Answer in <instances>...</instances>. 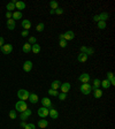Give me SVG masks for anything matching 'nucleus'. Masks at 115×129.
<instances>
[{
  "instance_id": "nucleus-1",
  "label": "nucleus",
  "mask_w": 115,
  "mask_h": 129,
  "mask_svg": "<svg viewBox=\"0 0 115 129\" xmlns=\"http://www.w3.org/2000/svg\"><path fill=\"white\" fill-rule=\"evenodd\" d=\"M29 95H30V92H29L28 90L21 89V90H18L17 97H18V99H20V100L25 102V100H28V99H29Z\"/></svg>"
},
{
  "instance_id": "nucleus-2",
  "label": "nucleus",
  "mask_w": 115,
  "mask_h": 129,
  "mask_svg": "<svg viewBox=\"0 0 115 129\" xmlns=\"http://www.w3.org/2000/svg\"><path fill=\"white\" fill-rule=\"evenodd\" d=\"M15 108H16V111L18 112H24L25 110L28 108V105H27V103L25 102H23V100H20V102L16 103V105H15Z\"/></svg>"
},
{
  "instance_id": "nucleus-3",
  "label": "nucleus",
  "mask_w": 115,
  "mask_h": 129,
  "mask_svg": "<svg viewBox=\"0 0 115 129\" xmlns=\"http://www.w3.org/2000/svg\"><path fill=\"white\" fill-rule=\"evenodd\" d=\"M81 91H82V94L83 95H89L92 89H91V85L89 84V83H83V84L81 85Z\"/></svg>"
},
{
  "instance_id": "nucleus-4",
  "label": "nucleus",
  "mask_w": 115,
  "mask_h": 129,
  "mask_svg": "<svg viewBox=\"0 0 115 129\" xmlns=\"http://www.w3.org/2000/svg\"><path fill=\"white\" fill-rule=\"evenodd\" d=\"M0 51H1L4 54H9L12 51H13V45L12 44H5L4 46L0 49Z\"/></svg>"
},
{
  "instance_id": "nucleus-5",
  "label": "nucleus",
  "mask_w": 115,
  "mask_h": 129,
  "mask_svg": "<svg viewBox=\"0 0 115 129\" xmlns=\"http://www.w3.org/2000/svg\"><path fill=\"white\" fill-rule=\"evenodd\" d=\"M41 105H43V107H46V108H49V110L53 107L51 99H49V98H47V97H44L43 99H41Z\"/></svg>"
},
{
  "instance_id": "nucleus-6",
  "label": "nucleus",
  "mask_w": 115,
  "mask_h": 129,
  "mask_svg": "<svg viewBox=\"0 0 115 129\" xmlns=\"http://www.w3.org/2000/svg\"><path fill=\"white\" fill-rule=\"evenodd\" d=\"M49 108H46V107H40L39 110H38V115L40 116V118H41V119H45V118H46V116L49 115Z\"/></svg>"
},
{
  "instance_id": "nucleus-7",
  "label": "nucleus",
  "mask_w": 115,
  "mask_h": 129,
  "mask_svg": "<svg viewBox=\"0 0 115 129\" xmlns=\"http://www.w3.org/2000/svg\"><path fill=\"white\" fill-rule=\"evenodd\" d=\"M70 88H71V85H70V83H68V82L61 83V85H60V89H61L62 94H67V92H69Z\"/></svg>"
},
{
  "instance_id": "nucleus-8",
  "label": "nucleus",
  "mask_w": 115,
  "mask_h": 129,
  "mask_svg": "<svg viewBox=\"0 0 115 129\" xmlns=\"http://www.w3.org/2000/svg\"><path fill=\"white\" fill-rule=\"evenodd\" d=\"M63 35V39L66 40H71L74 39V37H75V35H74V32L71 31V30H68V31H66L65 34H62Z\"/></svg>"
},
{
  "instance_id": "nucleus-9",
  "label": "nucleus",
  "mask_w": 115,
  "mask_h": 129,
  "mask_svg": "<svg viewBox=\"0 0 115 129\" xmlns=\"http://www.w3.org/2000/svg\"><path fill=\"white\" fill-rule=\"evenodd\" d=\"M78 80H80L82 83H89V82H90V75H89L88 73H83V74H81V76L78 77Z\"/></svg>"
},
{
  "instance_id": "nucleus-10",
  "label": "nucleus",
  "mask_w": 115,
  "mask_h": 129,
  "mask_svg": "<svg viewBox=\"0 0 115 129\" xmlns=\"http://www.w3.org/2000/svg\"><path fill=\"white\" fill-rule=\"evenodd\" d=\"M31 69H32V62L31 61H25V62L23 63V70L25 71V73H29V71H31Z\"/></svg>"
},
{
  "instance_id": "nucleus-11",
  "label": "nucleus",
  "mask_w": 115,
  "mask_h": 129,
  "mask_svg": "<svg viewBox=\"0 0 115 129\" xmlns=\"http://www.w3.org/2000/svg\"><path fill=\"white\" fill-rule=\"evenodd\" d=\"M49 115L52 118V119H58L59 118V113H58V111L55 110V108H49Z\"/></svg>"
},
{
  "instance_id": "nucleus-12",
  "label": "nucleus",
  "mask_w": 115,
  "mask_h": 129,
  "mask_svg": "<svg viewBox=\"0 0 115 129\" xmlns=\"http://www.w3.org/2000/svg\"><path fill=\"white\" fill-rule=\"evenodd\" d=\"M7 28H8L9 30H14L16 28V23H15V21H14L13 18L7 20Z\"/></svg>"
},
{
  "instance_id": "nucleus-13",
  "label": "nucleus",
  "mask_w": 115,
  "mask_h": 129,
  "mask_svg": "<svg viewBox=\"0 0 115 129\" xmlns=\"http://www.w3.org/2000/svg\"><path fill=\"white\" fill-rule=\"evenodd\" d=\"M88 59H89V57L85 53H80L78 57H77V61H78V62H86Z\"/></svg>"
},
{
  "instance_id": "nucleus-14",
  "label": "nucleus",
  "mask_w": 115,
  "mask_h": 129,
  "mask_svg": "<svg viewBox=\"0 0 115 129\" xmlns=\"http://www.w3.org/2000/svg\"><path fill=\"white\" fill-rule=\"evenodd\" d=\"M38 100H39V98H38V96H37L36 94H30L29 95V102H31L32 104H37Z\"/></svg>"
},
{
  "instance_id": "nucleus-15",
  "label": "nucleus",
  "mask_w": 115,
  "mask_h": 129,
  "mask_svg": "<svg viewBox=\"0 0 115 129\" xmlns=\"http://www.w3.org/2000/svg\"><path fill=\"white\" fill-rule=\"evenodd\" d=\"M15 9H20V12L23 10V9H25V2H23V1H16Z\"/></svg>"
},
{
  "instance_id": "nucleus-16",
  "label": "nucleus",
  "mask_w": 115,
  "mask_h": 129,
  "mask_svg": "<svg viewBox=\"0 0 115 129\" xmlns=\"http://www.w3.org/2000/svg\"><path fill=\"white\" fill-rule=\"evenodd\" d=\"M100 84H101V81L98 80V78H94V80H93V85H91V89H92V90L99 89Z\"/></svg>"
},
{
  "instance_id": "nucleus-17",
  "label": "nucleus",
  "mask_w": 115,
  "mask_h": 129,
  "mask_svg": "<svg viewBox=\"0 0 115 129\" xmlns=\"http://www.w3.org/2000/svg\"><path fill=\"white\" fill-rule=\"evenodd\" d=\"M21 24H22V27L24 28V30H29V29L31 28V22L29 21V20H27V18H25V20H23Z\"/></svg>"
},
{
  "instance_id": "nucleus-18",
  "label": "nucleus",
  "mask_w": 115,
  "mask_h": 129,
  "mask_svg": "<svg viewBox=\"0 0 115 129\" xmlns=\"http://www.w3.org/2000/svg\"><path fill=\"white\" fill-rule=\"evenodd\" d=\"M60 85H61V82L60 81H53L52 83H51V89H53V90H58V89H60Z\"/></svg>"
},
{
  "instance_id": "nucleus-19",
  "label": "nucleus",
  "mask_w": 115,
  "mask_h": 129,
  "mask_svg": "<svg viewBox=\"0 0 115 129\" xmlns=\"http://www.w3.org/2000/svg\"><path fill=\"white\" fill-rule=\"evenodd\" d=\"M49 126V122H47V120H45V119H43V120H39L38 121V127H39L40 129H45L46 127Z\"/></svg>"
},
{
  "instance_id": "nucleus-20",
  "label": "nucleus",
  "mask_w": 115,
  "mask_h": 129,
  "mask_svg": "<svg viewBox=\"0 0 115 129\" xmlns=\"http://www.w3.org/2000/svg\"><path fill=\"white\" fill-rule=\"evenodd\" d=\"M40 45H38L37 44V43H36V44H33V45H31V51H32V52H33V53H39L40 52Z\"/></svg>"
},
{
  "instance_id": "nucleus-21",
  "label": "nucleus",
  "mask_w": 115,
  "mask_h": 129,
  "mask_svg": "<svg viewBox=\"0 0 115 129\" xmlns=\"http://www.w3.org/2000/svg\"><path fill=\"white\" fill-rule=\"evenodd\" d=\"M12 18H13L14 21H15V20H20V18H22V13H21L20 10L14 12V13L12 14Z\"/></svg>"
},
{
  "instance_id": "nucleus-22",
  "label": "nucleus",
  "mask_w": 115,
  "mask_h": 129,
  "mask_svg": "<svg viewBox=\"0 0 115 129\" xmlns=\"http://www.w3.org/2000/svg\"><path fill=\"white\" fill-rule=\"evenodd\" d=\"M99 18H100V21H105V22H106L107 20L109 18V14L106 13V12H104V13L99 14Z\"/></svg>"
},
{
  "instance_id": "nucleus-23",
  "label": "nucleus",
  "mask_w": 115,
  "mask_h": 129,
  "mask_svg": "<svg viewBox=\"0 0 115 129\" xmlns=\"http://www.w3.org/2000/svg\"><path fill=\"white\" fill-rule=\"evenodd\" d=\"M22 51L24 52V53H29L31 51V45L29 44V43H25V44L23 45V47H22Z\"/></svg>"
},
{
  "instance_id": "nucleus-24",
  "label": "nucleus",
  "mask_w": 115,
  "mask_h": 129,
  "mask_svg": "<svg viewBox=\"0 0 115 129\" xmlns=\"http://www.w3.org/2000/svg\"><path fill=\"white\" fill-rule=\"evenodd\" d=\"M93 96H94V98H97V99L101 98V96H102V90L96 89V90H94V92H93Z\"/></svg>"
},
{
  "instance_id": "nucleus-25",
  "label": "nucleus",
  "mask_w": 115,
  "mask_h": 129,
  "mask_svg": "<svg viewBox=\"0 0 115 129\" xmlns=\"http://www.w3.org/2000/svg\"><path fill=\"white\" fill-rule=\"evenodd\" d=\"M6 8H7V12H13L14 9H15V4H14L13 1H10V2L7 4Z\"/></svg>"
},
{
  "instance_id": "nucleus-26",
  "label": "nucleus",
  "mask_w": 115,
  "mask_h": 129,
  "mask_svg": "<svg viewBox=\"0 0 115 129\" xmlns=\"http://www.w3.org/2000/svg\"><path fill=\"white\" fill-rule=\"evenodd\" d=\"M104 88V89H108L109 86H111V83H109V81L108 80H104V81H101V84H100Z\"/></svg>"
},
{
  "instance_id": "nucleus-27",
  "label": "nucleus",
  "mask_w": 115,
  "mask_h": 129,
  "mask_svg": "<svg viewBox=\"0 0 115 129\" xmlns=\"http://www.w3.org/2000/svg\"><path fill=\"white\" fill-rule=\"evenodd\" d=\"M44 28H45V24L43 22H40L37 24V27H36V30L38 32H41V31H44Z\"/></svg>"
},
{
  "instance_id": "nucleus-28",
  "label": "nucleus",
  "mask_w": 115,
  "mask_h": 129,
  "mask_svg": "<svg viewBox=\"0 0 115 129\" xmlns=\"http://www.w3.org/2000/svg\"><path fill=\"white\" fill-rule=\"evenodd\" d=\"M106 27H107V23L105 22V21H99V22H98V28H99V29L104 30V29H106Z\"/></svg>"
},
{
  "instance_id": "nucleus-29",
  "label": "nucleus",
  "mask_w": 115,
  "mask_h": 129,
  "mask_svg": "<svg viewBox=\"0 0 115 129\" xmlns=\"http://www.w3.org/2000/svg\"><path fill=\"white\" fill-rule=\"evenodd\" d=\"M49 7H51V9L55 10V9L59 7V5H58L57 1H51V2H49Z\"/></svg>"
},
{
  "instance_id": "nucleus-30",
  "label": "nucleus",
  "mask_w": 115,
  "mask_h": 129,
  "mask_svg": "<svg viewBox=\"0 0 115 129\" xmlns=\"http://www.w3.org/2000/svg\"><path fill=\"white\" fill-rule=\"evenodd\" d=\"M47 92H49V96H53V97H58V95H59V92L57 90H53V89H49Z\"/></svg>"
},
{
  "instance_id": "nucleus-31",
  "label": "nucleus",
  "mask_w": 115,
  "mask_h": 129,
  "mask_svg": "<svg viewBox=\"0 0 115 129\" xmlns=\"http://www.w3.org/2000/svg\"><path fill=\"white\" fill-rule=\"evenodd\" d=\"M58 98L60 99V100H66L67 98V94H62V92H59V95H58Z\"/></svg>"
},
{
  "instance_id": "nucleus-32",
  "label": "nucleus",
  "mask_w": 115,
  "mask_h": 129,
  "mask_svg": "<svg viewBox=\"0 0 115 129\" xmlns=\"http://www.w3.org/2000/svg\"><path fill=\"white\" fill-rule=\"evenodd\" d=\"M94 53V50L93 49H91V47H88V49H86V52H85V54H86V55H92V54Z\"/></svg>"
},
{
  "instance_id": "nucleus-33",
  "label": "nucleus",
  "mask_w": 115,
  "mask_h": 129,
  "mask_svg": "<svg viewBox=\"0 0 115 129\" xmlns=\"http://www.w3.org/2000/svg\"><path fill=\"white\" fill-rule=\"evenodd\" d=\"M30 45H33L37 43V39H36V37H29V42H28Z\"/></svg>"
},
{
  "instance_id": "nucleus-34",
  "label": "nucleus",
  "mask_w": 115,
  "mask_h": 129,
  "mask_svg": "<svg viewBox=\"0 0 115 129\" xmlns=\"http://www.w3.org/2000/svg\"><path fill=\"white\" fill-rule=\"evenodd\" d=\"M106 80H108L109 82H111L112 80H114V75H113V73H112V71H108V73H107V78H106Z\"/></svg>"
},
{
  "instance_id": "nucleus-35",
  "label": "nucleus",
  "mask_w": 115,
  "mask_h": 129,
  "mask_svg": "<svg viewBox=\"0 0 115 129\" xmlns=\"http://www.w3.org/2000/svg\"><path fill=\"white\" fill-rule=\"evenodd\" d=\"M9 118L10 119H16V111H9Z\"/></svg>"
},
{
  "instance_id": "nucleus-36",
  "label": "nucleus",
  "mask_w": 115,
  "mask_h": 129,
  "mask_svg": "<svg viewBox=\"0 0 115 129\" xmlns=\"http://www.w3.org/2000/svg\"><path fill=\"white\" fill-rule=\"evenodd\" d=\"M54 14H58V15H61V14H63V9L60 8V7H58L55 10H54Z\"/></svg>"
},
{
  "instance_id": "nucleus-37",
  "label": "nucleus",
  "mask_w": 115,
  "mask_h": 129,
  "mask_svg": "<svg viewBox=\"0 0 115 129\" xmlns=\"http://www.w3.org/2000/svg\"><path fill=\"white\" fill-rule=\"evenodd\" d=\"M59 45H60L62 49H63V47H66V46H67V42L65 39H61L60 42H59Z\"/></svg>"
},
{
  "instance_id": "nucleus-38",
  "label": "nucleus",
  "mask_w": 115,
  "mask_h": 129,
  "mask_svg": "<svg viewBox=\"0 0 115 129\" xmlns=\"http://www.w3.org/2000/svg\"><path fill=\"white\" fill-rule=\"evenodd\" d=\"M24 128L25 129H36V127L33 123H27V126H25Z\"/></svg>"
},
{
  "instance_id": "nucleus-39",
  "label": "nucleus",
  "mask_w": 115,
  "mask_h": 129,
  "mask_svg": "<svg viewBox=\"0 0 115 129\" xmlns=\"http://www.w3.org/2000/svg\"><path fill=\"white\" fill-rule=\"evenodd\" d=\"M28 118H29V116H27L25 115V114H24V113H21V115H20V119H21V120L22 121H25V120H28Z\"/></svg>"
},
{
  "instance_id": "nucleus-40",
  "label": "nucleus",
  "mask_w": 115,
  "mask_h": 129,
  "mask_svg": "<svg viewBox=\"0 0 115 129\" xmlns=\"http://www.w3.org/2000/svg\"><path fill=\"white\" fill-rule=\"evenodd\" d=\"M23 113H24V114H25L27 116H30L31 114H32V112H31V110H30V108H27V110H25V111L23 112Z\"/></svg>"
},
{
  "instance_id": "nucleus-41",
  "label": "nucleus",
  "mask_w": 115,
  "mask_h": 129,
  "mask_svg": "<svg viewBox=\"0 0 115 129\" xmlns=\"http://www.w3.org/2000/svg\"><path fill=\"white\" fill-rule=\"evenodd\" d=\"M28 35H29V31H28V30H23V31L21 32V36H22V37H27Z\"/></svg>"
},
{
  "instance_id": "nucleus-42",
  "label": "nucleus",
  "mask_w": 115,
  "mask_h": 129,
  "mask_svg": "<svg viewBox=\"0 0 115 129\" xmlns=\"http://www.w3.org/2000/svg\"><path fill=\"white\" fill-rule=\"evenodd\" d=\"M5 45V39H4V37H0V49L2 47Z\"/></svg>"
},
{
  "instance_id": "nucleus-43",
  "label": "nucleus",
  "mask_w": 115,
  "mask_h": 129,
  "mask_svg": "<svg viewBox=\"0 0 115 129\" xmlns=\"http://www.w3.org/2000/svg\"><path fill=\"white\" fill-rule=\"evenodd\" d=\"M12 14H13L12 12H6V17L8 18V20L9 18H12Z\"/></svg>"
},
{
  "instance_id": "nucleus-44",
  "label": "nucleus",
  "mask_w": 115,
  "mask_h": 129,
  "mask_svg": "<svg viewBox=\"0 0 115 129\" xmlns=\"http://www.w3.org/2000/svg\"><path fill=\"white\" fill-rule=\"evenodd\" d=\"M93 21H96V22H99V21H100V18H99V15H94V16H93Z\"/></svg>"
},
{
  "instance_id": "nucleus-45",
  "label": "nucleus",
  "mask_w": 115,
  "mask_h": 129,
  "mask_svg": "<svg viewBox=\"0 0 115 129\" xmlns=\"http://www.w3.org/2000/svg\"><path fill=\"white\" fill-rule=\"evenodd\" d=\"M25 126H27V122H25V121H22V122H21V127H23V128H24Z\"/></svg>"
},
{
  "instance_id": "nucleus-46",
  "label": "nucleus",
  "mask_w": 115,
  "mask_h": 129,
  "mask_svg": "<svg viewBox=\"0 0 115 129\" xmlns=\"http://www.w3.org/2000/svg\"><path fill=\"white\" fill-rule=\"evenodd\" d=\"M59 39H60V40L63 39V35H60V36H59Z\"/></svg>"
}]
</instances>
